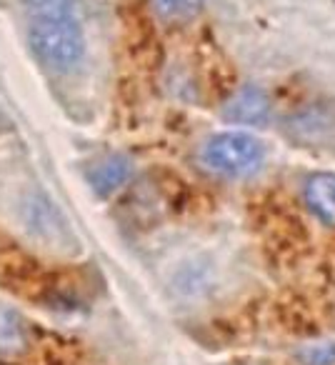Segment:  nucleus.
I'll return each mask as SVG.
<instances>
[{"label":"nucleus","mask_w":335,"mask_h":365,"mask_svg":"<svg viewBox=\"0 0 335 365\" xmlns=\"http://www.w3.org/2000/svg\"><path fill=\"white\" fill-rule=\"evenodd\" d=\"M28 41L43 66L68 73L86 56L78 0H26Z\"/></svg>","instance_id":"obj_1"},{"label":"nucleus","mask_w":335,"mask_h":365,"mask_svg":"<svg viewBox=\"0 0 335 365\" xmlns=\"http://www.w3.org/2000/svg\"><path fill=\"white\" fill-rule=\"evenodd\" d=\"M265 160V148L250 133H218L203 145V163L228 178L253 175Z\"/></svg>","instance_id":"obj_2"},{"label":"nucleus","mask_w":335,"mask_h":365,"mask_svg":"<svg viewBox=\"0 0 335 365\" xmlns=\"http://www.w3.org/2000/svg\"><path fill=\"white\" fill-rule=\"evenodd\" d=\"M270 113V101L265 96V91L255 86H245L238 93L230 96V101L225 103L223 115L230 123H240V125H260L265 123Z\"/></svg>","instance_id":"obj_3"},{"label":"nucleus","mask_w":335,"mask_h":365,"mask_svg":"<svg viewBox=\"0 0 335 365\" xmlns=\"http://www.w3.org/2000/svg\"><path fill=\"white\" fill-rule=\"evenodd\" d=\"M308 210L325 225H335V175L333 173H315L308 178L303 190Z\"/></svg>","instance_id":"obj_4"},{"label":"nucleus","mask_w":335,"mask_h":365,"mask_svg":"<svg viewBox=\"0 0 335 365\" xmlns=\"http://www.w3.org/2000/svg\"><path fill=\"white\" fill-rule=\"evenodd\" d=\"M28 325L8 305H0V358H18L28 348Z\"/></svg>","instance_id":"obj_5"},{"label":"nucleus","mask_w":335,"mask_h":365,"mask_svg":"<svg viewBox=\"0 0 335 365\" xmlns=\"http://www.w3.org/2000/svg\"><path fill=\"white\" fill-rule=\"evenodd\" d=\"M130 178V163L120 155H113L108 160L98 163L91 173V182L98 195H110Z\"/></svg>","instance_id":"obj_6"},{"label":"nucleus","mask_w":335,"mask_h":365,"mask_svg":"<svg viewBox=\"0 0 335 365\" xmlns=\"http://www.w3.org/2000/svg\"><path fill=\"white\" fill-rule=\"evenodd\" d=\"M153 6L165 21H190L200 13L203 0H153Z\"/></svg>","instance_id":"obj_7"},{"label":"nucleus","mask_w":335,"mask_h":365,"mask_svg":"<svg viewBox=\"0 0 335 365\" xmlns=\"http://www.w3.org/2000/svg\"><path fill=\"white\" fill-rule=\"evenodd\" d=\"M303 363L308 365H335V343L313 345L303 353Z\"/></svg>","instance_id":"obj_8"}]
</instances>
